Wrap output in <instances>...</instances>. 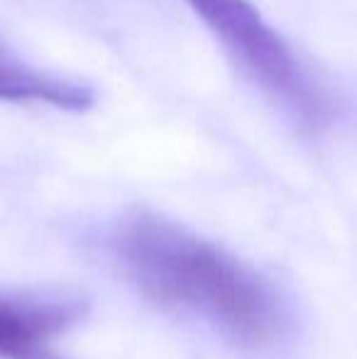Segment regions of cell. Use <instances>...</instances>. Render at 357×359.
Returning a JSON list of instances; mask_svg holds the SVG:
<instances>
[{
  "label": "cell",
  "mask_w": 357,
  "mask_h": 359,
  "mask_svg": "<svg viewBox=\"0 0 357 359\" xmlns=\"http://www.w3.org/2000/svg\"><path fill=\"white\" fill-rule=\"evenodd\" d=\"M0 100L47 103L64 110H86L93 103V90L76 81L39 72L0 47Z\"/></svg>",
  "instance_id": "cell-4"
},
{
  "label": "cell",
  "mask_w": 357,
  "mask_h": 359,
  "mask_svg": "<svg viewBox=\"0 0 357 359\" xmlns=\"http://www.w3.org/2000/svg\"><path fill=\"white\" fill-rule=\"evenodd\" d=\"M189 5L238 67L299 125L316 130L328 120L321 86L250 0H189Z\"/></svg>",
  "instance_id": "cell-2"
},
{
  "label": "cell",
  "mask_w": 357,
  "mask_h": 359,
  "mask_svg": "<svg viewBox=\"0 0 357 359\" xmlns=\"http://www.w3.org/2000/svg\"><path fill=\"white\" fill-rule=\"evenodd\" d=\"M76 316L79 308L67 303L0 298V357L22 359L44 347L49 337L67 330Z\"/></svg>",
  "instance_id": "cell-3"
},
{
  "label": "cell",
  "mask_w": 357,
  "mask_h": 359,
  "mask_svg": "<svg viewBox=\"0 0 357 359\" xmlns=\"http://www.w3.org/2000/svg\"><path fill=\"white\" fill-rule=\"evenodd\" d=\"M22 359H59V357H54L52 352H47L44 347H39V350L29 352V355H25Z\"/></svg>",
  "instance_id": "cell-5"
},
{
  "label": "cell",
  "mask_w": 357,
  "mask_h": 359,
  "mask_svg": "<svg viewBox=\"0 0 357 359\" xmlns=\"http://www.w3.org/2000/svg\"><path fill=\"white\" fill-rule=\"evenodd\" d=\"M120 264L140 291L189 313L240 345H264L284 327L276 293L235 257L159 215H135L115 235Z\"/></svg>",
  "instance_id": "cell-1"
}]
</instances>
